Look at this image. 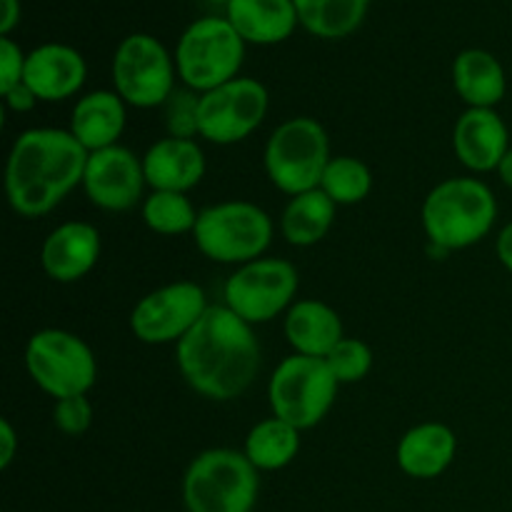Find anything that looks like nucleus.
<instances>
[{
  "instance_id": "a211bd4d",
  "label": "nucleus",
  "mask_w": 512,
  "mask_h": 512,
  "mask_svg": "<svg viewBox=\"0 0 512 512\" xmlns=\"http://www.w3.org/2000/svg\"><path fill=\"white\" fill-rule=\"evenodd\" d=\"M143 170L150 190L190 193L195 185L203 183L208 160L198 140L165 135L143 153Z\"/></svg>"
},
{
  "instance_id": "2eb2a0df",
  "label": "nucleus",
  "mask_w": 512,
  "mask_h": 512,
  "mask_svg": "<svg viewBox=\"0 0 512 512\" xmlns=\"http://www.w3.org/2000/svg\"><path fill=\"white\" fill-rule=\"evenodd\" d=\"M510 148V130L495 108H465L455 120V158L470 173H498Z\"/></svg>"
},
{
  "instance_id": "1a4fd4ad",
  "label": "nucleus",
  "mask_w": 512,
  "mask_h": 512,
  "mask_svg": "<svg viewBox=\"0 0 512 512\" xmlns=\"http://www.w3.org/2000/svg\"><path fill=\"white\" fill-rule=\"evenodd\" d=\"M340 383L330 373L325 358L288 355L280 360L268 383V403L275 418L285 420L293 428H315L330 413Z\"/></svg>"
},
{
  "instance_id": "473e14b6",
  "label": "nucleus",
  "mask_w": 512,
  "mask_h": 512,
  "mask_svg": "<svg viewBox=\"0 0 512 512\" xmlns=\"http://www.w3.org/2000/svg\"><path fill=\"white\" fill-rule=\"evenodd\" d=\"M38 103H40L38 95H35L33 90H30L25 83L15 85L13 90L3 93V105H5V108L13 110V113H18V115L30 113V110H33Z\"/></svg>"
},
{
  "instance_id": "0eeeda50",
  "label": "nucleus",
  "mask_w": 512,
  "mask_h": 512,
  "mask_svg": "<svg viewBox=\"0 0 512 512\" xmlns=\"http://www.w3.org/2000/svg\"><path fill=\"white\" fill-rule=\"evenodd\" d=\"M330 158V138L323 125L308 115H295L270 133L263 165L270 183L293 198L320 188Z\"/></svg>"
},
{
  "instance_id": "72a5a7b5",
  "label": "nucleus",
  "mask_w": 512,
  "mask_h": 512,
  "mask_svg": "<svg viewBox=\"0 0 512 512\" xmlns=\"http://www.w3.org/2000/svg\"><path fill=\"white\" fill-rule=\"evenodd\" d=\"M15 453H18V433H15L13 423L3 418L0 420V468L8 470Z\"/></svg>"
},
{
  "instance_id": "2f4dec72",
  "label": "nucleus",
  "mask_w": 512,
  "mask_h": 512,
  "mask_svg": "<svg viewBox=\"0 0 512 512\" xmlns=\"http://www.w3.org/2000/svg\"><path fill=\"white\" fill-rule=\"evenodd\" d=\"M28 53L13 38H0V95L23 83Z\"/></svg>"
},
{
  "instance_id": "c9c22d12",
  "label": "nucleus",
  "mask_w": 512,
  "mask_h": 512,
  "mask_svg": "<svg viewBox=\"0 0 512 512\" xmlns=\"http://www.w3.org/2000/svg\"><path fill=\"white\" fill-rule=\"evenodd\" d=\"M495 253H498L500 265L512 275V223L500 230L498 240H495Z\"/></svg>"
},
{
  "instance_id": "ddd939ff",
  "label": "nucleus",
  "mask_w": 512,
  "mask_h": 512,
  "mask_svg": "<svg viewBox=\"0 0 512 512\" xmlns=\"http://www.w3.org/2000/svg\"><path fill=\"white\" fill-rule=\"evenodd\" d=\"M210 308L205 290L193 280L160 285L130 310V333L145 345H178Z\"/></svg>"
},
{
  "instance_id": "c85d7f7f",
  "label": "nucleus",
  "mask_w": 512,
  "mask_h": 512,
  "mask_svg": "<svg viewBox=\"0 0 512 512\" xmlns=\"http://www.w3.org/2000/svg\"><path fill=\"white\" fill-rule=\"evenodd\" d=\"M325 363L340 385H353L368 378L370 368H373V350L360 338H343L330 350Z\"/></svg>"
},
{
  "instance_id": "423d86ee",
  "label": "nucleus",
  "mask_w": 512,
  "mask_h": 512,
  "mask_svg": "<svg viewBox=\"0 0 512 512\" xmlns=\"http://www.w3.org/2000/svg\"><path fill=\"white\" fill-rule=\"evenodd\" d=\"M273 218L250 200H223L198 213L195 248L220 265H245L263 258L273 243Z\"/></svg>"
},
{
  "instance_id": "9b49d317",
  "label": "nucleus",
  "mask_w": 512,
  "mask_h": 512,
  "mask_svg": "<svg viewBox=\"0 0 512 512\" xmlns=\"http://www.w3.org/2000/svg\"><path fill=\"white\" fill-rule=\"evenodd\" d=\"M300 288V275L290 260L258 258L238 265L223 285V298L245 323L263 325L288 313Z\"/></svg>"
},
{
  "instance_id": "dca6fc26",
  "label": "nucleus",
  "mask_w": 512,
  "mask_h": 512,
  "mask_svg": "<svg viewBox=\"0 0 512 512\" xmlns=\"http://www.w3.org/2000/svg\"><path fill=\"white\" fill-rule=\"evenodd\" d=\"M103 253L100 230L85 220H68L45 235L40 245V268L55 283H78L98 265Z\"/></svg>"
},
{
  "instance_id": "6ab92c4d",
  "label": "nucleus",
  "mask_w": 512,
  "mask_h": 512,
  "mask_svg": "<svg viewBox=\"0 0 512 512\" xmlns=\"http://www.w3.org/2000/svg\"><path fill=\"white\" fill-rule=\"evenodd\" d=\"M125 123L128 105L115 90H90L75 100L68 130L88 153H95L120 145Z\"/></svg>"
},
{
  "instance_id": "bb28decb",
  "label": "nucleus",
  "mask_w": 512,
  "mask_h": 512,
  "mask_svg": "<svg viewBox=\"0 0 512 512\" xmlns=\"http://www.w3.org/2000/svg\"><path fill=\"white\" fill-rule=\"evenodd\" d=\"M198 213L188 193H168V190H150L140 205L143 223L158 235H193Z\"/></svg>"
},
{
  "instance_id": "cd10ccee",
  "label": "nucleus",
  "mask_w": 512,
  "mask_h": 512,
  "mask_svg": "<svg viewBox=\"0 0 512 512\" xmlns=\"http://www.w3.org/2000/svg\"><path fill=\"white\" fill-rule=\"evenodd\" d=\"M320 190L333 200L338 208L363 203L373 190V173L368 165L353 155H333L325 168Z\"/></svg>"
},
{
  "instance_id": "412c9836",
  "label": "nucleus",
  "mask_w": 512,
  "mask_h": 512,
  "mask_svg": "<svg viewBox=\"0 0 512 512\" xmlns=\"http://www.w3.org/2000/svg\"><path fill=\"white\" fill-rule=\"evenodd\" d=\"M225 18L248 45H280L300 28L293 0H230Z\"/></svg>"
},
{
  "instance_id": "7ed1b4c3",
  "label": "nucleus",
  "mask_w": 512,
  "mask_h": 512,
  "mask_svg": "<svg viewBox=\"0 0 512 512\" xmlns=\"http://www.w3.org/2000/svg\"><path fill=\"white\" fill-rule=\"evenodd\" d=\"M498 220V198L480 178H448L423 200L420 223L430 245L445 253L478 245Z\"/></svg>"
},
{
  "instance_id": "e433bc0d",
  "label": "nucleus",
  "mask_w": 512,
  "mask_h": 512,
  "mask_svg": "<svg viewBox=\"0 0 512 512\" xmlns=\"http://www.w3.org/2000/svg\"><path fill=\"white\" fill-rule=\"evenodd\" d=\"M498 175H500V180L508 185V188H512V148L508 150V155L503 158V163H500Z\"/></svg>"
},
{
  "instance_id": "4c0bfd02",
  "label": "nucleus",
  "mask_w": 512,
  "mask_h": 512,
  "mask_svg": "<svg viewBox=\"0 0 512 512\" xmlns=\"http://www.w3.org/2000/svg\"><path fill=\"white\" fill-rule=\"evenodd\" d=\"M208 3H213V5H223V8H228L230 0H208Z\"/></svg>"
},
{
  "instance_id": "9d476101",
  "label": "nucleus",
  "mask_w": 512,
  "mask_h": 512,
  "mask_svg": "<svg viewBox=\"0 0 512 512\" xmlns=\"http://www.w3.org/2000/svg\"><path fill=\"white\" fill-rule=\"evenodd\" d=\"M113 90L128 108H163L178 88L175 55L150 33H130L118 43L110 63Z\"/></svg>"
},
{
  "instance_id": "c756f323",
  "label": "nucleus",
  "mask_w": 512,
  "mask_h": 512,
  "mask_svg": "<svg viewBox=\"0 0 512 512\" xmlns=\"http://www.w3.org/2000/svg\"><path fill=\"white\" fill-rule=\"evenodd\" d=\"M198 108H200V93L185 88V85L183 88L173 90V95H170L163 105L165 130H168L170 138H185V140L200 138Z\"/></svg>"
},
{
  "instance_id": "f704fd0d",
  "label": "nucleus",
  "mask_w": 512,
  "mask_h": 512,
  "mask_svg": "<svg viewBox=\"0 0 512 512\" xmlns=\"http://www.w3.org/2000/svg\"><path fill=\"white\" fill-rule=\"evenodd\" d=\"M23 18V8L20 0H0V38H10L15 28Z\"/></svg>"
},
{
  "instance_id": "f257e3e1",
  "label": "nucleus",
  "mask_w": 512,
  "mask_h": 512,
  "mask_svg": "<svg viewBox=\"0 0 512 512\" xmlns=\"http://www.w3.org/2000/svg\"><path fill=\"white\" fill-rule=\"evenodd\" d=\"M185 383L203 398L228 403L255 383L263 363L253 325L228 305H210L193 330L175 345Z\"/></svg>"
},
{
  "instance_id": "4468645a",
  "label": "nucleus",
  "mask_w": 512,
  "mask_h": 512,
  "mask_svg": "<svg viewBox=\"0 0 512 512\" xmlns=\"http://www.w3.org/2000/svg\"><path fill=\"white\" fill-rule=\"evenodd\" d=\"M143 158L125 145L95 150L88 155L83 190L90 203L108 213H128L145 200Z\"/></svg>"
},
{
  "instance_id": "393cba45",
  "label": "nucleus",
  "mask_w": 512,
  "mask_h": 512,
  "mask_svg": "<svg viewBox=\"0 0 512 512\" xmlns=\"http://www.w3.org/2000/svg\"><path fill=\"white\" fill-rule=\"evenodd\" d=\"M300 28L320 40L353 35L368 18L373 0H293Z\"/></svg>"
},
{
  "instance_id": "20e7f679",
  "label": "nucleus",
  "mask_w": 512,
  "mask_h": 512,
  "mask_svg": "<svg viewBox=\"0 0 512 512\" xmlns=\"http://www.w3.org/2000/svg\"><path fill=\"white\" fill-rule=\"evenodd\" d=\"M260 493V470L243 450L210 448L190 460L183 475L188 512H253Z\"/></svg>"
},
{
  "instance_id": "39448f33",
  "label": "nucleus",
  "mask_w": 512,
  "mask_h": 512,
  "mask_svg": "<svg viewBox=\"0 0 512 512\" xmlns=\"http://www.w3.org/2000/svg\"><path fill=\"white\" fill-rule=\"evenodd\" d=\"M245 43L225 15H205L180 33L175 45L178 80L195 93H208L240 75Z\"/></svg>"
},
{
  "instance_id": "f03ea898",
  "label": "nucleus",
  "mask_w": 512,
  "mask_h": 512,
  "mask_svg": "<svg viewBox=\"0 0 512 512\" xmlns=\"http://www.w3.org/2000/svg\"><path fill=\"white\" fill-rule=\"evenodd\" d=\"M88 150L68 128H28L13 140L5 163V198L20 218L53 213L83 185Z\"/></svg>"
},
{
  "instance_id": "b1692460",
  "label": "nucleus",
  "mask_w": 512,
  "mask_h": 512,
  "mask_svg": "<svg viewBox=\"0 0 512 512\" xmlns=\"http://www.w3.org/2000/svg\"><path fill=\"white\" fill-rule=\"evenodd\" d=\"M338 205L320 188L293 195L280 215V233L293 248H313L335 223Z\"/></svg>"
},
{
  "instance_id": "f3484780",
  "label": "nucleus",
  "mask_w": 512,
  "mask_h": 512,
  "mask_svg": "<svg viewBox=\"0 0 512 512\" xmlns=\"http://www.w3.org/2000/svg\"><path fill=\"white\" fill-rule=\"evenodd\" d=\"M88 63L83 53L65 43H43L28 50L23 83L38 95L40 103H63L83 90Z\"/></svg>"
},
{
  "instance_id": "f8f14e48",
  "label": "nucleus",
  "mask_w": 512,
  "mask_h": 512,
  "mask_svg": "<svg viewBox=\"0 0 512 512\" xmlns=\"http://www.w3.org/2000/svg\"><path fill=\"white\" fill-rule=\"evenodd\" d=\"M270 108V95L260 80L238 75L220 88L200 93V138L213 145H235L260 128Z\"/></svg>"
},
{
  "instance_id": "6e6552de",
  "label": "nucleus",
  "mask_w": 512,
  "mask_h": 512,
  "mask_svg": "<svg viewBox=\"0 0 512 512\" xmlns=\"http://www.w3.org/2000/svg\"><path fill=\"white\" fill-rule=\"evenodd\" d=\"M30 380L53 400L88 395L98 380V360L80 335L60 328H43L25 345Z\"/></svg>"
},
{
  "instance_id": "4be33fe9",
  "label": "nucleus",
  "mask_w": 512,
  "mask_h": 512,
  "mask_svg": "<svg viewBox=\"0 0 512 512\" xmlns=\"http://www.w3.org/2000/svg\"><path fill=\"white\" fill-rule=\"evenodd\" d=\"M455 453H458V438L448 425L420 423L400 438L395 458L408 478L433 480L450 468Z\"/></svg>"
},
{
  "instance_id": "aec40b11",
  "label": "nucleus",
  "mask_w": 512,
  "mask_h": 512,
  "mask_svg": "<svg viewBox=\"0 0 512 512\" xmlns=\"http://www.w3.org/2000/svg\"><path fill=\"white\" fill-rule=\"evenodd\" d=\"M285 338L298 355L328 358L330 350L345 338L343 320L338 310L323 300H295L283 320Z\"/></svg>"
},
{
  "instance_id": "7c9ffc66",
  "label": "nucleus",
  "mask_w": 512,
  "mask_h": 512,
  "mask_svg": "<svg viewBox=\"0 0 512 512\" xmlns=\"http://www.w3.org/2000/svg\"><path fill=\"white\" fill-rule=\"evenodd\" d=\"M53 423L65 435H83L93 425V405L88 395H73V398L55 400Z\"/></svg>"
},
{
  "instance_id": "5701e85b",
  "label": "nucleus",
  "mask_w": 512,
  "mask_h": 512,
  "mask_svg": "<svg viewBox=\"0 0 512 512\" xmlns=\"http://www.w3.org/2000/svg\"><path fill=\"white\" fill-rule=\"evenodd\" d=\"M453 88L468 108H498L508 93L503 63L490 50H460L453 60Z\"/></svg>"
},
{
  "instance_id": "a878e982",
  "label": "nucleus",
  "mask_w": 512,
  "mask_h": 512,
  "mask_svg": "<svg viewBox=\"0 0 512 512\" xmlns=\"http://www.w3.org/2000/svg\"><path fill=\"white\" fill-rule=\"evenodd\" d=\"M243 453L260 473H275V470L288 468L300 453V430L270 415V418L255 423L245 435Z\"/></svg>"
}]
</instances>
